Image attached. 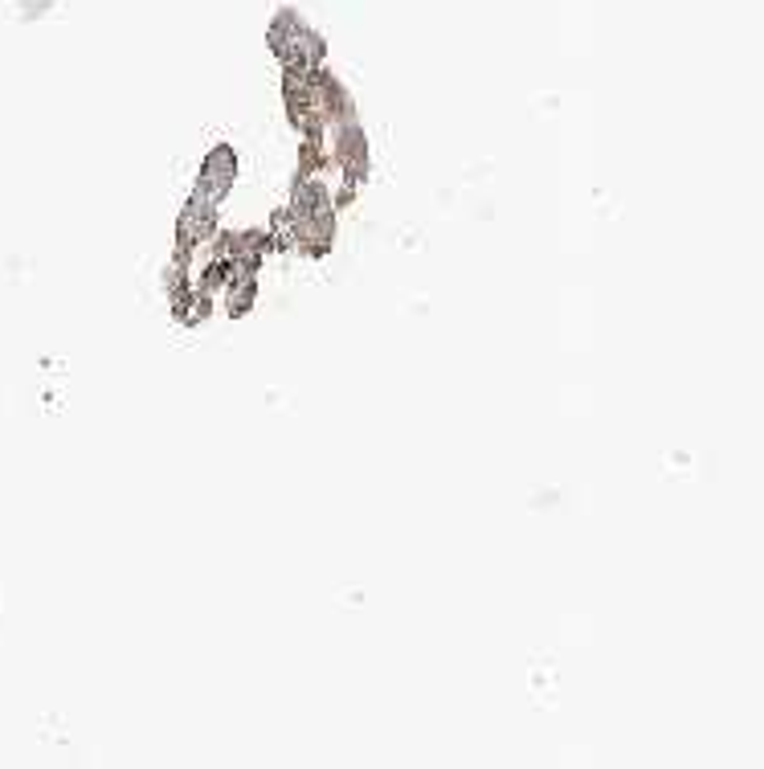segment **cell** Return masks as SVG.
<instances>
[{
	"mask_svg": "<svg viewBox=\"0 0 764 769\" xmlns=\"http://www.w3.org/2000/svg\"><path fill=\"white\" fill-rule=\"evenodd\" d=\"M335 201L319 173H299L290 205L278 209L270 221V250H299L311 259H323L335 238Z\"/></svg>",
	"mask_w": 764,
	"mask_h": 769,
	"instance_id": "1",
	"label": "cell"
},
{
	"mask_svg": "<svg viewBox=\"0 0 764 769\" xmlns=\"http://www.w3.org/2000/svg\"><path fill=\"white\" fill-rule=\"evenodd\" d=\"M266 42L275 50V58L283 62V74H311L319 70V62H323V37H319L311 25H307L303 17L295 13V9H283L275 17V25L266 33Z\"/></svg>",
	"mask_w": 764,
	"mask_h": 769,
	"instance_id": "2",
	"label": "cell"
},
{
	"mask_svg": "<svg viewBox=\"0 0 764 769\" xmlns=\"http://www.w3.org/2000/svg\"><path fill=\"white\" fill-rule=\"evenodd\" d=\"M254 295H258V266H250V262H230V271H225V287H221L225 311H230L233 320L250 316Z\"/></svg>",
	"mask_w": 764,
	"mask_h": 769,
	"instance_id": "4",
	"label": "cell"
},
{
	"mask_svg": "<svg viewBox=\"0 0 764 769\" xmlns=\"http://www.w3.org/2000/svg\"><path fill=\"white\" fill-rule=\"evenodd\" d=\"M233 180H237V152L230 144H217L201 164V176H197V189L209 193L213 201H221L225 193L233 189Z\"/></svg>",
	"mask_w": 764,
	"mask_h": 769,
	"instance_id": "3",
	"label": "cell"
},
{
	"mask_svg": "<svg viewBox=\"0 0 764 769\" xmlns=\"http://www.w3.org/2000/svg\"><path fill=\"white\" fill-rule=\"evenodd\" d=\"M213 299L217 295H209V290L201 287V283H176L173 287V316L180 323H201L204 316H213Z\"/></svg>",
	"mask_w": 764,
	"mask_h": 769,
	"instance_id": "5",
	"label": "cell"
}]
</instances>
